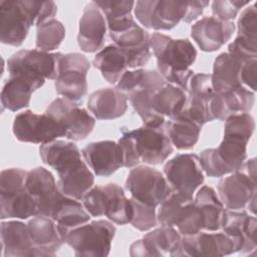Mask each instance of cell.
Masks as SVG:
<instances>
[{
	"label": "cell",
	"instance_id": "cell-1",
	"mask_svg": "<svg viewBox=\"0 0 257 257\" xmlns=\"http://www.w3.org/2000/svg\"><path fill=\"white\" fill-rule=\"evenodd\" d=\"M151 49L157 59L158 72L163 78L186 91L189 81L194 75L190 66L197 58V50L188 39L172 37L154 32L150 36Z\"/></svg>",
	"mask_w": 257,
	"mask_h": 257
},
{
	"label": "cell",
	"instance_id": "cell-2",
	"mask_svg": "<svg viewBox=\"0 0 257 257\" xmlns=\"http://www.w3.org/2000/svg\"><path fill=\"white\" fill-rule=\"evenodd\" d=\"M118 145L122 154L123 167L132 169L141 163L149 166L163 164L173 153V145L161 126L143 125L133 131L121 130Z\"/></svg>",
	"mask_w": 257,
	"mask_h": 257
},
{
	"label": "cell",
	"instance_id": "cell-3",
	"mask_svg": "<svg viewBox=\"0 0 257 257\" xmlns=\"http://www.w3.org/2000/svg\"><path fill=\"white\" fill-rule=\"evenodd\" d=\"M51 14L48 1H0L1 42L20 46L26 39L32 25L45 21Z\"/></svg>",
	"mask_w": 257,
	"mask_h": 257
},
{
	"label": "cell",
	"instance_id": "cell-4",
	"mask_svg": "<svg viewBox=\"0 0 257 257\" xmlns=\"http://www.w3.org/2000/svg\"><path fill=\"white\" fill-rule=\"evenodd\" d=\"M28 171L3 170L0 175V218L25 220L36 216L34 200L26 189Z\"/></svg>",
	"mask_w": 257,
	"mask_h": 257
},
{
	"label": "cell",
	"instance_id": "cell-5",
	"mask_svg": "<svg viewBox=\"0 0 257 257\" xmlns=\"http://www.w3.org/2000/svg\"><path fill=\"white\" fill-rule=\"evenodd\" d=\"M60 52H44L38 49H22L7 60L9 76L27 80L37 90L46 79L55 80L58 75Z\"/></svg>",
	"mask_w": 257,
	"mask_h": 257
},
{
	"label": "cell",
	"instance_id": "cell-6",
	"mask_svg": "<svg viewBox=\"0 0 257 257\" xmlns=\"http://www.w3.org/2000/svg\"><path fill=\"white\" fill-rule=\"evenodd\" d=\"M86 211L92 217L105 216L117 225L130 223L132 207L123 189L114 183L94 186L81 199Z\"/></svg>",
	"mask_w": 257,
	"mask_h": 257
},
{
	"label": "cell",
	"instance_id": "cell-7",
	"mask_svg": "<svg viewBox=\"0 0 257 257\" xmlns=\"http://www.w3.org/2000/svg\"><path fill=\"white\" fill-rule=\"evenodd\" d=\"M158 223L176 228L182 236L204 231V218L193 197L171 191L159 205Z\"/></svg>",
	"mask_w": 257,
	"mask_h": 257
},
{
	"label": "cell",
	"instance_id": "cell-8",
	"mask_svg": "<svg viewBox=\"0 0 257 257\" xmlns=\"http://www.w3.org/2000/svg\"><path fill=\"white\" fill-rule=\"evenodd\" d=\"M115 231L111 222L95 220L72 229L65 243L73 250L75 256L105 257L111 249Z\"/></svg>",
	"mask_w": 257,
	"mask_h": 257
},
{
	"label": "cell",
	"instance_id": "cell-9",
	"mask_svg": "<svg viewBox=\"0 0 257 257\" xmlns=\"http://www.w3.org/2000/svg\"><path fill=\"white\" fill-rule=\"evenodd\" d=\"M89 68V60L83 54L60 53L58 75L54 80L56 92L68 100L81 101L87 93L86 76Z\"/></svg>",
	"mask_w": 257,
	"mask_h": 257
},
{
	"label": "cell",
	"instance_id": "cell-10",
	"mask_svg": "<svg viewBox=\"0 0 257 257\" xmlns=\"http://www.w3.org/2000/svg\"><path fill=\"white\" fill-rule=\"evenodd\" d=\"M240 251L238 242L224 231H200L181 237L173 257L225 256Z\"/></svg>",
	"mask_w": 257,
	"mask_h": 257
},
{
	"label": "cell",
	"instance_id": "cell-11",
	"mask_svg": "<svg viewBox=\"0 0 257 257\" xmlns=\"http://www.w3.org/2000/svg\"><path fill=\"white\" fill-rule=\"evenodd\" d=\"M125 189L132 198L153 207H158L171 192L165 176L147 165L132 168L125 180Z\"/></svg>",
	"mask_w": 257,
	"mask_h": 257
},
{
	"label": "cell",
	"instance_id": "cell-12",
	"mask_svg": "<svg viewBox=\"0 0 257 257\" xmlns=\"http://www.w3.org/2000/svg\"><path fill=\"white\" fill-rule=\"evenodd\" d=\"M45 113L58 122L65 132V138L73 142L84 140L95 125L94 116L80 107L77 102L64 97L55 98Z\"/></svg>",
	"mask_w": 257,
	"mask_h": 257
},
{
	"label": "cell",
	"instance_id": "cell-13",
	"mask_svg": "<svg viewBox=\"0 0 257 257\" xmlns=\"http://www.w3.org/2000/svg\"><path fill=\"white\" fill-rule=\"evenodd\" d=\"M135 16L148 29L171 30L183 21L187 1L145 0L135 4Z\"/></svg>",
	"mask_w": 257,
	"mask_h": 257
},
{
	"label": "cell",
	"instance_id": "cell-14",
	"mask_svg": "<svg viewBox=\"0 0 257 257\" xmlns=\"http://www.w3.org/2000/svg\"><path fill=\"white\" fill-rule=\"evenodd\" d=\"M171 191L193 197L204 183V172L199 156L196 154H179L169 160L163 169Z\"/></svg>",
	"mask_w": 257,
	"mask_h": 257
},
{
	"label": "cell",
	"instance_id": "cell-15",
	"mask_svg": "<svg viewBox=\"0 0 257 257\" xmlns=\"http://www.w3.org/2000/svg\"><path fill=\"white\" fill-rule=\"evenodd\" d=\"M12 132L20 142L41 145L65 137L63 127L52 117L32 110H25L14 117Z\"/></svg>",
	"mask_w": 257,
	"mask_h": 257
},
{
	"label": "cell",
	"instance_id": "cell-16",
	"mask_svg": "<svg viewBox=\"0 0 257 257\" xmlns=\"http://www.w3.org/2000/svg\"><path fill=\"white\" fill-rule=\"evenodd\" d=\"M26 189L36 206V216L51 218L63 198L51 172L43 167H36L28 171Z\"/></svg>",
	"mask_w": 257,
	"mask_h": 257
},
{
	"label": "cell",
	"instance_id": "cell-17",
	"mask_svg": "<svg viewBox=\"0 0 257 257\" xmlns=\"http://www.w3.org/2000/svg\"><path fill=\"white\" fill-rule=\"evenodd\" d=\"M81 155L85 164L97 177H109L123 167L120 147L113 141L89 143L81 150Z\"/></svg>",
	"mask_w": 257,
	"mask_h": 257
},
{
	"label": "cell",
	"instance_id": "cell-18",
	"mask_svg": "<svg viewBox=\"0 0 257 257\" xmlns=\"http://www.w3.org/2000/svg\"><path fill=\"white\" fill-rule=\"evenodd\" d=\"M106 20L94 1L88 2L82 12L78 24L77 43L79 48L87 53L101 50L105 41Z\"/></svg>",
	"mask_w": 257,
	"mask_h": 257
},
{
	"label": "cell",
	"instance_id": "cell-19",
	"mask_svg": "<svg viewBox=\"0 0 257 257\" xmlns=\"http://www.w3.org/2000/svg\"><path fill=\"white\" fill-rule=\"evenodd\" d=\"M150 36L151 34L137 23L122 31L109 33L113 44L125 52L128 68L136 69L147 64L152 56Z\"/></svg>",
	"mask_w": 257,
	"mask_h": 257
},
{
	"label": "cell",
	"instance_id": "cell-20",
	"mask_svg": "<svg viewBox=\"0 0 257 257\" xmlns=\"http://www.w3.org/2000/svg\"><path fill=\"white\" fill-rule=\"evenodd\" d=\"M217 189V195L226 209L240 210L245 208L256 194V178L249 176L240 168L222 178Z\"/></svg>",
	"mask_w": 257,
	"mask_h": 257
},
{
	"label": "cell",
	"instance_id": "cell-21",
	"mask_svg": "<svg viewBox=\"0 0 257 257\" xmlns=\"http://www.w3.org/2000/svg\"><path fill=\"white\" fill-rule=\"evenodd\" d=\"M235 32V24L214 16L204 17L191 27V36L205 52L220 49Z\"/></svg>",
	"mask_w": 257,
	"mask_h": 257
},
{
	"label": "cell",
	"instance_id": "cell-22",
	"mask_svg": "<svg viewBox=\"0 0 257 257\" xmlns=\"http://www.w3.org/2000/svg\"><path fill=\"white\" fill-rule=\"evenodd\" d=\"M256 225L255 215L225 209L221 230L238 242L241 254H249L256 249Z\"/></svg>",
	"mask_w": 257,
	"mask_h": 257
},
{
	"label": "cell",
	"instance_id": "cell-23",
	"mask_svg": "<svg viewBox=\"0 0 257 257\" xmlns=\"http://www.w3.org/2000/svg\"><path fill=\"white\" fill-rule=\"evenodd\" d=\"M27 226L34 246V256H54L64 244L56 222L49 217L34 216Z\"/></svg>",
	"mask_w": 257,
	"mask_h": 257
},
{
	"label": "cell",
	"instance_id": "cell-24",
	"mask_svg": "<svg viewBox=\"0 0 257 257\" xmlns=\"http://www.w3.org/2000/svg\"><path fill=\"white\" fill-rule=\"evenodd\" d=\"M254 101L255 92L246 87H237L224 92H215L209 105L214 120H225L233 114L249 112Z\"/></svg>",
	"mask_w": 257,
	"mask_h": 257
},
{
	"label": "cell",
	"instance_id": "cell-25",
	"mask_svg": "<svg viewBox=\"0 0 257 257\" xmlns=\"http://www.w3.org/2000/svg\"><path fill=\"white\" fill-rule=\"evenodd\" d=\"M87 107L96 119H115L125 113L127 96L116 87L101 88L89 95Z\"/></svg>",
	"mask_w": 257,
	"mask_h": 257
},
{
	"label": "cell",
	"instance_id": "cell-26",
	"mask_svg": "<svg viewBox=\"0 0 257 257\" xmlns=\"http://www.w3.org/2000/svg\"><path fill=\"white\" fill-rule=\"evenodd\" d=\"M1 247L3 257L34 256V246L27 224L21 221H2Z\"/></svg>",
	"mask_w": 257,
	"mask_h": 257
},
{
	"label": "cell",
	"instance_id": "cell-27",
	"mask_svg": "<svg viewBox=\"0 0 257 257\" xmlns=\"http://www.w3.org/2000/svg\"><path fill=\"white\" fill-rule=\"evenodd\" d=\"M39 155L42 162L55 170L57 175L70 170L82 161V155L74 143L59 140L41 145Z\"/></svg>",
	"mask_w": 257,
	"mask_h": 257
},
{
	"label": "cell",
	"instance_id": "cell-28",
	"mask_svg": "<svg viewBox=\"0 0 257 257\" xmlns=\"http://www.w3.org/2000/svg\"><path fill=\"white\" fill-rule=\"evenodd\" d=\"M243 62L228 52L217 56L213 65L212 84L215 92H224L237 87H244L241 81Z\"/></svg>",
	"mask_w": 257,
	"mask_h": 257
},
{
	"label": "cell",
	"instance_id": "cell-29",
	"mask_svg": "<svg viewBox=\"0 0 257 257\" xmlns=\"http://www.w3.org/2000/svg\"><path fill=\"white\" fill-rule=\"evenodd\" d=\"M94 174L88 169L84 161L59 174L57 186L59 191L66 197L81 201L83 195L93 187Z\"/></svg>",
	"mask_w": 257,
	"mask_h": 257
},
{
	"label": "cell",
	"instance_id": "cell-30",
	"mask_svg": "<svg viewBox=\"0 0 257 257\" xmlns=\"http://www.w3.org/2000/svg\"><path fill=\"white\" fill-rule=\"evenodd\" d=\"M92 63L100 71L102 77L111 84H116L128 68L125 52L114 44L107 45L99 50Z\"/></svg>",
	"mask_w": 257,
	"mask_h": 257
},
{
	"label": "cell",
	"instance_id": "cell-31",
	"mask_svg": "<svg viewBox=\"0 0 257 257\" xmlns=\"http://www.w3.org/2000/svg\"><path fill=\"white\" fill-rule=\"evenodd\" d=\"M51 219L56 222L65 243L68 233L72 229L87 223L90 220V214L78 200L65 196L53 213Z\"/></svg>",
	"mask_w": 257,
	"mask_h": 257
},
{
	"label": "cell",
	"instance_id": "cell-32",
	"mask_svg": "<svg viewBox=\"0 0 257 257\" xmlns=\"http://www.w3.org/2000/svg\"><path fill=\"white\" fill-rule=\"evenodd\" d=\"M164 126L172 145L178 150L193 149L202 130V125L181 113L165 122Z\"/></svg>",
	"mask_w": 257,
	"mask_h": 257
},
{
	"label": "cell",
	"instance_id": "cell-33",
	"mask_svg": "<svg viewBox=\"0 0 257 257\" xmlns=\"http://www.w3.org/2000/svg\"><path fill=\"white\" fill-rule=\"evenodd\" d=\"M194 202L203 215L204 231L220 230L225 207L215 190L209 186L201 187L195 195Z\"/></svg>",
	"mask_w": 257,
	"mask_h": 257
},
{
	"label": "cell",
	"instance_id": "cell-34",
	"mask_svg": "<svg viewBox=\"0 0 257 257\" xmlns=\"http://www.w3.org/2000/svg\"><path fill=\"white\" fill-rule=\"evenodd\" d=\"M187 97L185 89L167 82L154 93L153 108L158 114L172 119L183 110Z\"/></svg>",
	"mask_w": 257,
	"mask_h": 257
},
{
	"label": "cell",
	"instance_id": "cell-35",
	"mask_svg": "<svg viewBox=\"0 0 257 257\" xmlns=\"http://www.w3.org/2000/svg\"><path fill=\"white\" fill-rule=\"evenodd\" d=\"M35 88L25 79L17 76H9L1 90L2 110L18 111L28 107Z\"/></svg>",
	"mask_w": 257,
	"mask_h": 257
},
{
	"label": "cell",
	"instance_id": "cell-36",
	"mask_svg": "<svg viewBox=\"0 0 257 257\" xmlns=\"http://www.w3.org/2000/svg\"><path fill=\"white\" fill-rule=\"evenodd\" d=\"M182 235L170 226H163L147 233L143 240L147 245L151 256L170 255L177 249Z\"/></svg>",
	"mask_w": 257,
	"mask_h": 257
},
{
	"label": "cell",
	"instance_id": "cell-37",
	"mask_svg": "<svg viewBox=\"0 0 257 257\" xmlns=\"http://www.w3.org/2000/svg\"><path fill=\"white\" fill-rule=\"evenodd\" d=\"M167 81L156 70L137 68L135 70H126L116 83V88L127 94L137 88L160 89Z\"/></svg>",
	"mask_w": 257,
	"mask_h": 257
},
{
	"label": "cell",
	"instance_id": "cell-38",
	"mask_svg": "<svg viewBox=\"0 0 257 257\" xmlns=\"http://www.w3.org/2000/svg\"><path fill=\"white\" fill-rule=\"evenodd\" d=\"M156 91L152 88H137L126 94L132 106L147 126H161L166 122V118L153 108V96Z\"/></svg>",
	"mask_w": 257,
	"mask_h": 257
},
{
	"label": "cell",
	"instance_id": "cell-39",
	"mask_svg": "<svg viewBox=\"0 0 257 257\" xmlns=\"http://www.w3.org/2000/svg\"><path fill=\"white\" fill-rule=\"evenodd\" d=\"M65 37L64 25L57 19L51 18L36 25V48L50 52L59 47Z\"/></svg>",
	"mask_w": 257,
	"mask_h": 257
},
{
	"label": "cell",
	"instance_id": "cell-40",
	"mask_svg": "<svg viewBox=\"0 0 257 257\" xmlns=\"http://www.w3.org/2000/svg\"><path fill=\"white\" fill-rule=\"evenodd\" d=\"M224 121V136L250 141L255 130V120L249 112L233 114Z\"/></svg>",
	"mask_w": 257,
	"mask_h": 257
},
{
	"label": "cell",
	"instance_id": "cell-41",
	"mask_svg": "<svg viewBox=\"0 0 257 257\" xmlns=\"http://www.w3.org/2000/svg\"><path fill=\"white\" fill-rule=\"evenodd\" d=\"M131 207H132V215L130 224L140 230V231H149L155 228L158 224L157 219V207L149 206L144 204L134 198H130Z\"/></svg>",
	"mask_w": 257,
	"mask_h": 257
},
{
	"label": "cell",
	"instance_id": "cell-42",
	"mask_svg": "<svg viewBox=\"0 0 257 257\" xmlns=\"http://www.w3.org/2000/svg\"><path fill=\"white\" fill-rule=\"evenodd\" d=\"M237 37L257 42V11L255 4L246 7L237 22Z\"/></svg>",
	"mask_w": 257,
	"mask_h": 257
},
{
	"label": "cell",
	"instance_id": "cell-43",
	"mask_svg": "<svg viewBox=\"0 0 257 257\" xmlns=\"http://www.w3.org/2000/svg\"><path fill=\"white\" fill-rule=\"evenodd\" d=\"M250 1H240V0H218L213 1L211 4L212 13L214 17L231 21L236 18L237 14L246 5H249Z\"/></svg>",
	"mask_w": 257,
	"mask_h": 257
},
{
	"label": "cell",
	"instance_id": "cell-44",
	"mask_svg": "<svg viewBox=\"0 0 257 257\" xmlns=\"http://www.w3.org/2000/svg\"><path fill=\"white\" fill-rule=\"evenodd\" d=\"M94 3L99 7L103 13L105 19L117 18L132 14L133 9L135 8L136 2L134 1H94Z\"/></svg>",
	"mask_w": 257,
	"mask_h": 257
},
{
	"label": "cell",
	"instance_id": "cell-45",
	"mask_svg": "<svg viewBox=\"0 0 257 257\" xmlns=\"http://www.w3.org/2000/svg\"><path fill=\"white\" fill-rule=\"evenodd\" d=\"M228 53L243 63L251 59H257V42H251L236 37L229 44Z\"/></svg>",
	"mask_w": 257,
	"mask_h": 257
},
{
	"label": "cell",
	"instance_id": "cell-46",
	"mask_svg": "<svg viewBox=\"0 0 257 257\" xmlns=\"http://www.w3.org/2000/svg\"><path fill=\"white\" fill-rule=\"evenodd\" d=\"M256 67L257 59H251L244 62L241 69L242 85L253 92L256 91Z\"/></svg>",
	"mask_w": 257,
	"mask_h": 257
},
{
	"label": "cell",
	"instance_id": "cell-47",
	"mask_svg": "<svg viewBox=\"0 0 257 257\" xmlns=\"http://www.w3.org/2000/svg\"><path fill=\"white\" fill-rule=\"evenodd\" d=\"M210 4L209 1H187V11L183 19L186 23H191L195 21L199 16H201L205 8Z\"/></svg>",
	"mask_w": 257,
	"mask_h": 257
},
{
	"label": "cell",
	"instance_id": "cell-48",
	"mask_svg": "<svg viewBox=\"0 0 257 257\" xmlns=\"http://www.w3.org/2000/svg\"><path fill=\"white\" fill-rule=\"evenodd\" d=\"M248 210L252 213V215H255V209H256V194L252 196V198L249 200L247 206Z\"/></svg>",
	"mask_w": 257,
	"mask_h": 257
}]
</instances>
